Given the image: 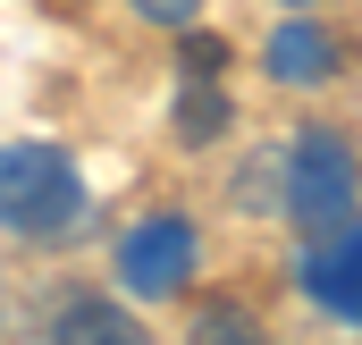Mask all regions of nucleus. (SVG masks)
Instances as JSON below:
<instances>
[{
    "label": "nucleus",
    "mask_w": 362,
    "mask_h": 345,
    "mask_svg": "<svg viewBox=\"0 0 362 345\" xmlns=\"http://www.w3.org/2000/svg\"><path fill=\"white\" fill-rule=\"evenodd\" d=\"M93 211L85 169L59 144H0V236L17 245H59Z\"/></svg>",
    "instance_id": "1"
},
{
    "label": "nucleus",
    "mask_w": 362,
    "mask_h": 345,
    "mask_svg": "<svg viewBox=\"0 0 362 345\" xmlns=\"http://www.w3.org/2000/svg\"><path fill=\"white\" fill-rule=\"evenodd\" d=\"M278 211L303 236H320L337 219H362V160L337 127H295L278 144Z\"/></svg>",
    "instance_id": "2"
},
{
    "label": "nucleus",
    "mask_w": 362,
    "mask_h": 345,
    "mask_svg": "<svg viewBox=\"0 0 362 345\" xmlns=\"http://www.w3.org/2000/svg\"><path fill=\"white\" fill-rule=\"evenodd\" d=\"M194 269H202V236H194L185 211H152V219H135V228L118 236V253H110L118 295H135V303H177L185 286H194Z\"/></svg>",
    "instance_id": "3"
},
{
    "label": "nucleus",
    "mask_w": 362,
    "mask_h": 345,
    "mask_svg": "<svg viewBox=\"0 0 362 345\" xmlns=\"http://www.w3.org/2000/svg\"><path fill=\"white\" fill-rule=\"evenodd\" d=\"M295 286H303L329 320L362 329V219H337V228L303 236V253H295Z\"/></svg>",
    "instance_id": "4"
},
{
    "label": "nucleus",
    "mask_w": 362,
    "mask_h": 345,
    "mask_svg": "<svg viewBox=\"0 0 362 345\" xmlns=\"http://www.w3.org/2000/svg\"><path fill=\"white\" fill-rule=\"evenodd\" d=\"M262 76L286 85V93H320V85L346 76V42H337L320 17H286L270 42H262Z\"/></svg>",
    "instance_id": "5"
},
{
    "label": "nucleus",
    "mask_w": 362,
    "mask_h": 345,
    "mask_svg": "<svg viewBox=\"0 0 362 345\" xmlns=\"http://www.w3.org/2000/svg\"><path fill=\"white\" fill-rule=\"evenodd\" d=\"M228 127H236V101H228V85H219V76H185L177 101H169V135L202 152V144H219Z\"/></svg>",
    "instance_id": "6"
},
{
    "label": "nucleus",
    "mask_w": 362,
    "mask_h": 345,
    "mask_svg": "<svg viewBox=\"0 0 362 345\" xmlns=\"http://www.w3.org/2000/svg\"><path fill=\"white\" fill-rule=\"evenodd\" d=\"M42 329H51V337H68V345H110V337H144V329H135V312H127V303H110V295H59Z\"/></svg>",
    "instance_id": "7"
},
{
    "label": "nucleus",
    "mask_w": 362,
    "mask_h": 345,
    "mask_svg": "<svg viewBox=\"0 0 362 345\" xmlns=\"http://www.w3.org/2000/svg\"><path fill=\"white\" fill-rule=\"evenodd\" d=\"M177 59H185V76H219V68H228V42H219V34H194V25H185Z\"/></svg>",
    "instance_id": "8"
},
{
    "label": "nucleus",
    "mask_w": 362,
    "mask_h": 345,
    "mask_svg": "<svg viewBox=\"0 0 362 345\" xmlns=\"http://www.w3.org/2000/svg\"><path fill=\"white\" fill-rule=\"evenodd\" d=\"M127 8H135L144 25H169V34H185V25L202 17V0H127Z\"/></svg>",
    "instance_id": "9"
},
{
    "label": "nucleus",
    "mask_w": 362,
    "mask_h": 345,
    "mask_svg": "<svg viewBox=\"0 0 362 345\" xmlns=\"http://www.w3.org/2000/svg\"><path fill=\"white\" fill-rule=\"evenodd\" d=\"M194 329H202V337H236V329L253 337V312H245V303H211V312H202Z\"/></svg>",
    "instance_id": "10"
},
{
    "label": "nucleus",
    "mask_w": 362,
    "mask_h": 345,
    "mask_svg": "<svg viewBox=\"0 0 362 345\" xmlns=\"http://www.w3.org/2000/svg\"><path fill=\"white\" fill-rule=\"evenodd\" d=\"M295 8H303V0H295Z\"/></svg>",
    "instance_id": "11"
}]
</instances>
